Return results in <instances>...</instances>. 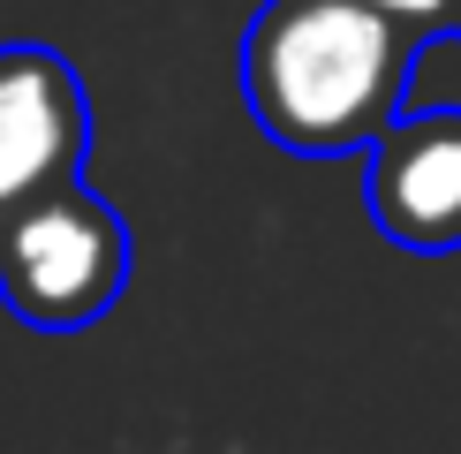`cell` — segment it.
Returning <instances> with one entry per match:
<instances>
[{
  "label": "cell",
  "instance_id": "1",
  "mask_svg": "<svg viewBox=\"0 0 461 454\" xmlns=\"http://www.w3.org/2000/svg\"><path fill=\"white\" fill-rule=\"evenodd\" d=\"M424 31L371 0H265L242 31V106L280 151H371L409 106Z\"/></svg>",
  "mask_w": 461,
  "mask_h": 454
},
{
  "label": "cell",
  "instance_id": "2",
  "mask_svg": "<svg viewBox=\"0 0 461 454\" xmlns=\"http://www.w3.org/2000/svg\"><path fill=\"white\" fill-rule=\"evenodd\" d=\"M129 288V220L91 182H61L0 220V303L38 333H84Z\"/></svg>",
  "mask_w": 461,
  "mask_h": 454
},
{
  "label": "cell",
  "instance_id": "3",
  "mask_svg": "<svg viewBox=\"0 0 461 454\" xmlns=\"http://www.w3.org/2000/svg\"><path fill=\"white\" fill-rule=\"evenodd\" d=\"M91 91L53 46H0V220L61 182H84Z\"/></svg>",
  "mask_w": 461,
  "mask_h": 454
},
{
  "label": "cell",
  "instance_id": "4",
  "mask_svg": "<svg viewBox=\"0 0 461 454\" xmlns=\"http://www.w3.org/2000/svg\"><path fill=\"white\" fill-rule=\"evenodd\" d=\"M363 204L378 235L416 258L461 250V106H401L363 151Z\"/></svg>",
  "mask_w": 461,
  "mask_h": 454
},
{
  "label": "cell",
  "instance_id": "5",
  "mask_svg": "<svg viewBox=\"0 0 461 454\" xmlns=\"http://www.w3.org/2000/svg\"><path fill=\"white\" fill-rule=\"evenodd\" d=\"M371 8H386V15H401V23H416V31H438L454 15V0H371Z\"/></svg>",
  "mask_w": 461,
  "mask_h": 454
}]
</instances>
